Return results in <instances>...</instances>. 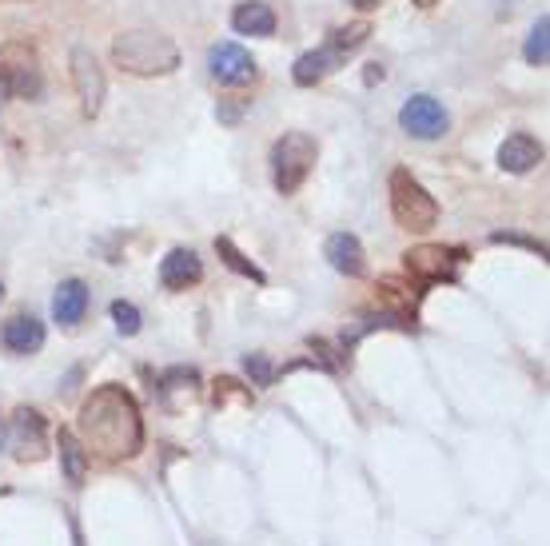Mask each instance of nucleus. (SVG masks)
<instances>
[{"instance_id":"nucleus-20","label":"nucleus","mask_w":550,"mask_h":546,"mask_svg":"<svg viewBox=\"0 0 550 546\" xmlns=\"http://www.w3.org/2000/svg\"><path fill=\"white\" fill-rule=\"evenodd\" d=\"M216 252L228 260V268H232V272H240V275H248V279H256V283H264V272H260L252 260H244V256L236 252V244H232V240H216Z\"/></svg>"},{"instance_id":"nucleus-2","label":"nucleus","mask_w":550,"mask_h":546,"mask_svg":"<svg viewBox=\"0 0 550 546\" xmlns=\"http://www.w3.org/2000/svg\"><path fill=\"white\" fill-rule=\"evenodd\" d=\"M112 60L132 76H168L180 64V52L164 32L132 28L112 40Z\"/></svg>"},{"instance_id":"nucleus-17","label":"nucleus","mask_w":550,"mask_h":546,"mask_svg":"<svg viewBox=\"0 0 550 546\" xmlns=\"http://www.w3.org/2000/svg\"><path fill=\"white\" fill-rule=\"evenodd\" d=\"M232 24H236V32H244V36H272L275 32L272 4H264V0H244V4L232 12Z\"/></svg>"},{"instance_id":"nucleus-4","label":"nucleus","mask_w":550,"mask_h":546,"mask_svg":"<svg viewBox=\"0 0 550 546\" xmlns=\"http://www.w3.org/2000/svg\"><path fill=\"white\" fill-rule=\"evenodd\" d=\"M391 212H395V220H399L407 232H427V228H435V220H439L435 196H431L407 168H395V172H391Z\"/></svg>"},{"instance_id":"nucleus-23","label":"nucleus","mask_w":550,"mask_h":546,"mask_svg":"<svg viewBox=\"0 0 550 546\" xmlns=\"http://www.w3.org/2000/svg\"><path fill=\"white\" fill-rule=\"evenodd\" d=\"M351 4H355V8H363V12H367V8H379V0H351Z\"/></svg>"},{"instance_id":"nucleus-24","label":"nucleus","mask_w":550,"mask_h":546,"mask_svg":"<svg viewBox=\"0 0 550 546\" xmlns=\"http://www.w3.org/2000/svg\"><path fill=\"white\" fill-rule=\"evenodd\" d=\"M415 4H419V8H435L439 0H415Z\"/></svg>"},{"instance_id":"nucleus-8","label":"nucleus","mask_w":550,"mask_h":546,"mask_svg":"<svg viewBox=\"0 0 550 546\" xmlns=\"http://www.w3.org/2000/svg\"><path fill=\"white\" fill-rule=\"evenodd\" d=\"M208 68H212V76H216L220 84H248V80L256 76L252 52L240 48V44H232V40H224V44H216V48L208 52Z\"/></svg>"},{"instance_id":"nucleus-19","label":"nucleus","mask_w":550,"mask_h":546,"mask_svg":"<svg viewBox=\"0 0 550 546\" xmlns=\"http://www.w3.org/2000/svg\"><path fill=\"white\" fill-rule=\"evenodd\" d=\"M547 56H550V16H539L535 28H531V36H527V64L543 68Z\"/></svg>"},{"instance_id":"nucleus-18","label":"nucleus","mask_w":550,"mask_h":546,"mask_svg":"<svg viewBox=\"0 0 550 546\" xmlns=\"http://www.w3.org/2000/svg\"><path fill=\"white\" fill-rule=\"evenodd\" d=\"M60 463H64V479L72 487H80L88 475V451L80 447V439L72 431H60Z\"/></svg>"},{"instance_id":"nucleus-10","label":"nucleus","mask_w":550,"mask_h":546,"mask_svg":"<svg viewBox=\"0 0 550 546\" xmlns=\"http://www.w3.org/2000/svg\"><path fill=\"white\" fill-rule=\"evenodd\" d=\"M543 144L535 140V136H527V132H515V136H507L503 140V148H499V168L503 172H515V176H523V172H531V168H539L543 164Z\"/></svg>"},{"instance_id":"nucleus-3","label":"nucleus","mask_w":550,"mask_h":546,"mask_svg":"<svg viewBox=\"0 0 550 546\" xmlns=\"http://www.w3.org/2000/svg\"><path fill=\"white\" fill-rule=\"evenodd\" d=\"M315 156H319V144H315L307 132H287V136L275 140L272 180H275V188H279V196H295V192L303 188V180H307Z\"/></svg>"},{"instance_id":"nucleus-14","label":"nucleus","mask_w":550,"mask_h":546,"mask_svg":"<svg viewBox=\"0 0 550 546\" xmlns=\"http://www.w3.org/2000/svg\"><path fill=\"white\" fill-rule=\"evenodd\" d=\"M84 311H88V287H84V279H64V283L56 287V295H52V315H56V323H60V327H76V323L84 319Z\"/></svg>"},{"instance_id":"nucleus-9","label":"nucleus","mask_w":550,"mask_h":546,"mask_svg":"<svg viewBox=\"0 0 550 546\" xmlns=\"http://www.w3.org/2000/svg\"><path fill=\"white\" fill-rule=\"evenodd\" d=\"M72 80H76L84 116H96V112H100V100H104V72H100L96 56H92L88 48H76V52H72Z\"/></svg>"},{"instance_id":"nucleus-26","label":"nucleus","mask_w":550,"mask_h":546,"mask_svg":"<svg viewBox=\"0 0 550 546\" xmlns=\"http://www.w3.org/2000/svg\"><path fill=\"white\" fill-rule=\"evenodd\" d=\"M0 295H4V287H0Z\"/></svg>"},{"instance_id":"nucleus-11","label":"nucleus","mask_w":550,"mask_h":546,"mask_svg":"<svg viewBox=\"0 0 550 546\" xmlns=\"http://www.w3.org/2000/svg\"><path fill=\"white\" fill-rule=\"evenodd\" d=\"M0 343L12 351V355H32L44 347V323L36 315H12L4 327H0Z\"/></svg>"},{"instance_id":"nucleus-7","label":"nucleus","mask_w":550,"mask_h":546,"mask_svg":"<svg viewBox=\"0 0 550 546\" xmlns=\"http://www.w3.org/2000/svg\"><path fill=\"white\" fill-rule=\"evenodd\" d=\"M12 451L24 463H36V459L48 455V427H44L40 411L16 407V415H12Z\"/></svg>"},{"instance_id":"nucleus-25","label":"nucleus","mask_w":550,"mask_h":546,"mask_svg":"<svg viewBox=\"0 0 550 546\" xmlns=\"http://www.w3.org/2000/svg\"><path fill=\"white\" fill-rule=\"evenodd\" d=\"M0 443H4V427H0Z\"/></svg>"},{"instance_id":"nucleus-6","label":"nucleus","mask_w":550,"mask_h":546,"mask_svg":"<svg viewBox=\"0 0 550 546\" xmlns=\"http://www.w3.org/2000/svg\"><path fill=\"white\" fill-rule=\"evenodd\" d=\"M399 124L415 140H439L451 128V116H447V108L435 96H411L403 104V112H399Z\"/></svg>"},{"instance_id":"nucleus-21","label":"nucleus","mask_w":550,"mask_h":546,"mask_svg":"<svg viewBox=\"0 0 550 546\" xmlns=\"http://www.w3.org/2000/svg\"><path fill=\"white\" fill-rule=\"evenodd\" d=\"M244 371L252 375V383H256V387H272L275 375H279L268 355H248V359H244Z\"/></svg>"},{"instance_id":"nucleus-22","label":"nucleus","mask_w":550,"mask_h":546,"mask_svg":"<svg viewBox=\"0 0 550 546\" xmlns=\"http://www.w3.org/2000/svg\"><path fill=\"white\" fill-rule=\"evenodd\" d=\"M112 319H116L120 335H136V331H140V311H136L132 303H124V299L112 303Z\"/></svg>"},{"instance_id":"nucleus-13","label":"nucleus","mask_w":550,"mask_h":546,"mask_svg":"<svg viewBox=\"0 0 550 546\" xmlns=\"http://www.w3.org/2000/svg\"><path fill=\"white\" fill-rule=\"evenodd\" d=\"M200 275H204V264H200V256H196L192 248H176V252H168V260L160 264V283L172 287V291H184V287L200 283Z\"/></svg>"},{"instance_id":"nucleus-1","label":"nucleus","mask_w":550,"mask_h":546,"mask_svg":"<svg viewBox=\"0 0 550 546\" xmlns=\"http://www.w3.org/2000/svg\"><path fill=\"white\" fill-rule=\"evenodd\" d=\"M76 431H80V447L108 463L132 459L144 447V423H140L136 399L116 383H104L100 391H92V399L80 407Z\"/></svg>"},{"instance_id":"nucleus-12","label":"nucleus","mask_w":550,"mask_h":546,"mask_svg":"<svg viewBox=\"0 0 550 546\" xmlns=\"http://www.w3.org/2000/svg\"><path fill=\"white\" fill-rule=\"evenodd\" d=\"M403 260H407V272L419 275V279H451V272H455V252H447L439 244H419Z\"/></svg>"},{"instance_id":"nucleus-5","label":"nucleus","mask_w":550,"mask_h":546,"mask_svg":"<svg viewBox=\"0 0 550 546\" xmlns=\"http://www.w3.org/2000/svg\"><path fill=\"white\" fill-rule=\"evenodd\" d=\"M44 88V72H40V56L28 48V44H4L0 48V100L12 92V96H24V100H36Z\"/></svg>"},{"instance_id":"nucleus-15","label":"nucleus","mask_w":550,"mask_h":546,"mask_svg":"<svg viewBox=\"0 0 550 546\" xmlns=\"http://www.w3.org/2000/svg\"><path fill=\"white\" fill-rule=\"evenodd\" d=\"M323 256L331 260V268L343 275H363L367 272V256H363V244L351 236V232H335L323 248Z\"/></svg>"},{"instance_id":"nucleus-16","label":"nucleus","mask_w":550,"mask_h":546,"mask_svg":"<svg viewBox=\"0 0 550 546\" xmlns=\"http://www.w3.org/2000/svg\"><path fill=\"white\" fill-rule=\"evenodd\" d=\"M339 64H343V52H335V48L327 44V48H319V52H303V56L295 60V72H291V76H295V84H303V88H307V84H315V80L331 76Z\"/></svg>"}]
</instances>
